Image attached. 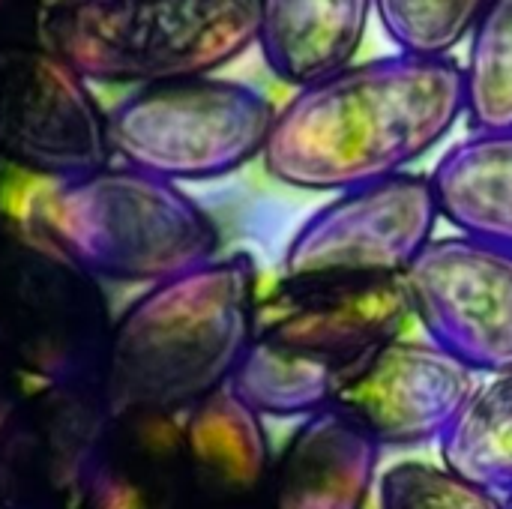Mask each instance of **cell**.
Listing matches in <instances>:
<instances>
[{
    "mask_svg": "<svg viewBox=\"0 0 512 509\" xmlns=\"http://www.w3.org/2000/svg\"><path fill=\"white\" fill-rule=\"evenodd\" d=\"M471 132L512 129V0H489L468 33L462 63Z\"/></svg>",
    "mask_w": 512,
    "mask_h": 509,
    "instance_id": "obj_19",
    "label": "cell"
},
{
    "mask_svg": "<svg viewBox=\"0 0 512 509\" xmlns=\"http://www.w3.org/2000/svg\"><path fill=\"white\" fill-rule=\"evenodd\" d=\"M489 0H375V18L396 51L453 57Z\"/></svg>",
    "mask_w": 512,
    "mask_h": 509,
    "instance_id": "obj_20",
    "label": "cell"
},
{
    "mask_svg": "<svg viewBox=\"0 0 512 509\" xmlns=\"http://www.w3.org/2000/svg\"><path fill=\"white\" fill-rule=\"evenodd\" d=\"M438 219L426 174L405 171L336 192L291 237L282 279H402L435 240Z\"/></svg>",
    "mask_w": 512,
    "mask_h": 509,
    "instance_id": "obj_9",
    "label": "cell"
},
{
    "mask_svg": "<svg viewBox=\"0 0 512 509\" xmlns=\"http://www.w3.org/2000/svg\"><path fill=\"white\" fill-rule=\"evenodd\" d=\"M99 390L39 381L0 426V509H75L108 423Z\"/></svg>",
    "mask_w": 512,
    "mask_h": 509,
    "instance_id": "obj_12",
    "label": "cell"
},
{
    "mask_svg": "<svg viewBox=\"0 0 512 509\" xmlns=\"http://www.w3.org/2000/svg\"><path fill=\"white\" fill-rule=\"evenodd\" d=\"M45 0H0V42H39Z\"/></svg>",
    "mask_w": 512,
    "mask_h": 509,
    "instance_id": "obj_22",
    "label": "cell"
},
{
    "mask_svg": "<svg viewBox=\"0 0 512 509\" xmlns=\"http://www.w3.org/2000/svg\"><path fill=\"white\" fill-rule=\"evenodd\" d=\"M276 108L231 78H186L129 93L108 111L120 165L180 183L216 180L264 156Z\"/></svg>",
    "mask_w": 512,
    "mask_h": 509,
    "instance_id": "obj_7",
    "label": "cell"
},
{
    "mask_svg": "<svg viewBox=\"0 0 512 509\" xmlns=\"http://www.w3.org/2000/svg\"><path fill=\"white\" fill-rule=\"evenodd\" d=\"M108 114L42 39L0 42V171L60 183L111 165Z\"/></svg>",
    "mask_w": 512,
    "mask_h": 509,
    "instance_id": "obj_8",
    "label": "cell"
},
{
    "mask_svg": "<svg viewBox=\"0 0 512 509\" xmlns=\"http://www.w3.org/2000/svg\"><path fill=\"white\" fill-rule=\"evenodd\" d=\"M192 509H261L273 471L264 417L231 387L180 417Z\"/></svg>",
    "mask_w": 512,
    "mask_h": 509,
    "instance_id": "obj_14",
    "label": "cell"
},
{
    "mask_svg": "<svg viewBox=\"0 0 512 509\" xmlns=\"http://www.w3.org/2000/svg\"><path fill=\"white\" fill-rule=\"evenodd\" d=\"M258 303V270L243 252L150 285L111 327L99 387L108 414L183 417L231 387Z\"/></svg>",
    "mask_w": 512,
    "mask_h": 509,
    "instance_id": "obj_2",
    "label": "cell"
},
{
    "mask_svg": "<svg viewBox=\"0 0 512 509\" xmlns=\"http://www.w3.org/2000/svg\"><path fill=\"white\" fill-rule=\"evenodd\" d=\"M111 327L102 282L0 207V351L45 384L99 390Z\"/></svg>",
    "mask_w": 512,
    "mask_h": 509,
    "instance_id": "obj_6",
    "label": "cell"
},
{
    "mask_svg": "<svg viewBox=\"0 0 512 509\" xmlns=\"http://www.w3.org/2000/svg\"><path fill=\"white\" fill-rule=\"evenodd\" d=\"M381 447L351 420L324 408L300 420L273 462L267 509H366Z\"/></svg>",
    "mask_w": 512,
    "mask_h": 509,
    "instance_id": "obj_15",
    "label": "cell"
},
{
    "mask_svg": "<svg viewBox=\"0 0 512 509\" xmlns=\"http://www.w3.org/2000/svg\"><path fill=\"white\" fill-rule=\"evenodd\" d=\"M372 18L375 0H255V45L297 90L351 66Z\"/></svg>",
    "mask_w": 512,
    "mask_h": 509,
    "instance_id": "obj_16",
    "label": "cell"
},
{
    "mask_svg": "<svg viewBox=\"0 0 512 509\" xmlns=\"http://www.w3.org/2000/svg\"><path fill=\"white\" fill-rule=\"evenodd\" d=\"M42 42L87 84L207 78L255 45V0H51Z\"/></svg>",
    "mask_w": 512,
    "mask_h": 509,
    "instance_id": "obj_5",
    "label": "cell"
},
{
    "mask_svg": "<svg viewBox=\"0 0 512 509\" xmlns=\"http://www.w3.org/2000/svg\"><path fill=\"white\" fill-rule=\"evenodd\" d=\"M429 183L459 234L512 249V129L471 132L438 159Z\"/></svg>",
    "mask_w": 512,
    "mask_h": 509,
    "instance_id": "obj_17",
    "label": "cell"
},
{
    "mask_svg": "<svg viewBox=\"0 0 512 509\" xmlns=\"http://www.w3.org/2000/svg\"><path fill=\"white\" fill-rule=\"evenodd\" d=\"M504 504H507V509H512V495H507V498H504Z\"/></svg>",
    "mask_w": 512,
    "mask_h": 509,
    "instance_id": "obj_24",
    "label": "cell"
},
{
    "mask_svg": "<svg viewBox=\"0 0 512 509\" xmlns=\"http://www.w3.org/2000/svg\"><path fill=\"white\" fill-rule=\"evenodd\" d=\"M462 117V63L396 51L297 87L261 159L285 186L345 192L405 174Z\"/></svg>",
    "mask_w": 512,
    "mask_h": 509,
    "instance_id": "obj_1",
    "label": "cell"
},
{
    "mask_svg": "<svg viewBox=\"0 0 512 509\" xmlns=\"http://www.w3.org/2000/svg\"><path fill=\"white\" fill-rule=\"evenodd\" d=\"M402 279L285 282L258 303L231 390L261 417L306 420L330 405L336 378L408 321Z\"/></svg>",
    "mask_w": 512,
    "mask_h": 509,
    "instance_id": "obj_3",
    "label": "cell"
},
{
    "mask_svg": "<svg viewBox=\"0 0 512 509\" xmlns=\"http://www.w3.org/2000/svg\"><path fill=\"white\" fill-rule=\"evenodd\" d=\"M378 509H507V504L444 465L399 462L378 483Z\"/></svg>",
    "mask_w": 512,
    "mask_h": 509,
    "instance_id": "obj_21",
    "label": "cell"
},
{
    "mask_svg": "<svg viewBox=\"0 0 512 509\" xmlns=\"http://www.w3.org/2000/svg\"><path fill=\"white\" fill-rule=\"evenodd\" d=\"M39 384V378L27 375L18 363H12L3 351H0V426L6 423V417L24 402V396Z\"/></svg>",
    "mask_w": 512,
    "mask_h": 509,
    "instance_id": "obj_23",
    "label": "cell"
},
{
    "mask_svg": "<svg viewBox=\"0 0 512 509\" xmlns=\"http://www.w3.org/2000/svg\"><path fill=\"white\" fill-rule=\"evenodd\" d=\"M426 339L474 375L512 372V249L435 237L402 276Z\"/></svg>",
    "mask_w": 512,
    "mask_h": 509,
    "instance_id": "obj_10",
    "label": "cell"
},
{
    "mask_svg": "<svg viewBox=\"0 0 512 509\" xmlns=\"http://www.w3.org/2000/svg\"><path fill=\"white\" fill-rule=\"evenodd\" d=\"M477 390L468 366L429 339H390L333 384L330 411L360 426L381 450L441 441Z\"/></svg>",
    "mask_w": 512,
    "mask_h": 509,
    "instance_id": "obj_11",
    "label": "cell"
},
{
    "mask_svg": "<svg viewBox=\"0 0 512 509\" xmlns=\"http://www.w3.org/2000/svg\"><path fill=\"white\" fill-rule=\"evenodd\" d=\"M438 444L450 474L501 498L512 495V372L477 384Z\"/></svg>",
    "mask_w": 512,
    "mask_h": 509,
    "instance_id": "obj_18",
    "label": "cell"
},
{
    "mask_svg": "<svg viewBox=\"0 0 512 509\" xmlns=\"http://www.w3.org/2000/svg\"><path fill=\"white\" fill-rule=\"evenodd\" d=\"M27 225L96 282L156 285L219 252V228L195 198L129 165L42 183Z\"/></svg>",
    "mask_w": 512,
    "mask_h": 509,
    "instance_id": "obj_4",
    "label": "cell"
},
{
    "mask_svg": "<svg viewBox=\"0 0 512 509\" xmlns=\"http://www.w3.org/2000/svg\"><path fill=\"white\" fill-rule=\"evenodd\" d=\"M75 509H192L180 417H108Z\"/></svg>",
    "mask_w": 512,
    "mask_h": 509,
    "instance_id": "obj_13",
    "label": "cell"
}]
</instances>
